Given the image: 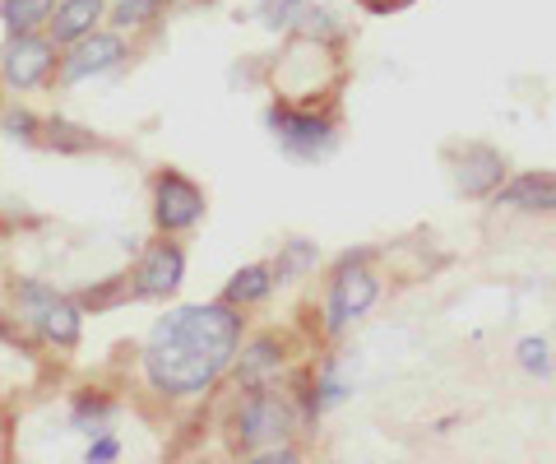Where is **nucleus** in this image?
<instances>
[{"label": "nucleus", "instance_id": "nucleus-1", "mask_svg": "<svg viewBox=\"0 0 556 464\" xmlns=\"http://www.w3.org/2000/svg\"><path fill=\"white\" fill-rule=\"evenodd\" d=\"M241 330H247L241 306L223 302V298L172 306L167 316L153 321L144 353H139L149 386L167 394V400L208 394L232 372V358L241 349Z\"/></svg>", "mask_w": 556, "mask_h": 464}, {"label": "nucleus", "instance_id": "nucleus-2", "mask_svg": "<svg viewBox=\"0 0 556 464\" xmlns=\"http://www.w3.org/2000/svg\"><path fill=\"white\" fill-rule=\"evenodd\" d=\"M10 302H14V321H24L33 339L47 343V349H79V335H84V306L79 298L61 293L42 279H14L10 284Z\"/></svg>", "mask_w": 556, "mask_h": 464}, {"label": "nucleus", "instance_id": "nucleus-3", "mask_svg": "<svg viewBox=\"0 0 556 464\" xmlns=\"http://www.w3.org/2000/svg\"><path fill=\"white\" fill-rule=\"evenodd\" d=\"M265 126L274 135V145L298 163H320L339 149V116L316 108V102L274 98L265 108Z\"/></svg>", "mask_w": 556, "mask_h": 464}, {"label": "nucleus", "instance_id": "nucleus-4", "mask_svg": "<svg viewBox=\"0 0 556 464\" xmlns=\"http://www.w3.org/2000/svg\"><path fill=\"white\" fill-rule=\"evenodd\" d=\"M292 432H298V409L288 394L265 386H247V400L228 418V446L237 455H260L265 446L292 441Z\"/></svg>", "mask_w": 556, "mask_h": 464}, {"label": "nucleus", "instance_id": "nucleus-5", "mask_svg": "<svg viewBox=\"0 0 556 464\" xmlns=\"http://www.w3.org/2000/svg\"><path fill=\"white\" fill-rule=\"evenodd\" d=\"M380 274L371 269V251H343L325 288V335L339 339L376 306Z\"/></svg>", "mask_w": 556, "mask_h": 464}, {"label": "nucleus", "instance_id": "nucleus-6", "mask_svg": "<svg viewBox=\"0 0 556 464\" xmlns=\"http://www.w3.org/2000/svg\"><path fill=\"white\" fill-rule=\"evenodd\" d=\"M61 71V47L47 38V28L38 33H5L0 47V84L14 93H33L51 84Z\"/></svg>", "mask_w": 556, "mask_h": 464}, {"label": "nucleus", "instance_id": "nucleus-7", "mask_svg": "<svg viewBox=\"0 0 556 464\" xmlns=\"http://www.w3.org/2000/svg\"><path fill=\"white\" fill-rule=\"evenodd\" d=\"M130 61V38L116 28H93L89 38L61 47V89H75V84H89V79H102L121 71V65Z\"/></svg>", "mask_w": 556, "mask_h": 464}, {"label": "nucleus", "instance_id": "nucleus-8", "mask_svg": "<svg viewBox=\"0 0 556 464\" xmlns=\"http://www.w3.org/2000/svg\"><path fill=\"white\" fill-rule=\"evenodd\" d=\"M204 214H208V200L200 191V181H190L177 167L153 172V223H159V233L181 237L190 228H200Z\"/></svg>", "mask_w": 556, "mask_h": 464}, {"label": "nucleus", "instance_id": "nucleus-9", "mask_svg": "<svg viewBox=\"0 0 556 464\" xmlns=\"http://www.w3.org/2000/svg\"><path fill=\"white\" fill-rule=\"evenodd\" d=\"M445 163H450V181L455 191L468 196V200H492L496 186L506 181V153L496 145H482V140H464V145H450L445 149Z\"/></svg>", "mask_w": 556, "mask_h": 464}, {"label": "nucleus", "instance_id": "nucleus-10", "mask_svg": "<svg viewBox=\"0 0 556 464\" xmlns=\"http://www.w3.org/2000/svg\"><path fill=\"white\" fill-rule=\"evenodd\" d=\"M181 284H186V251L163 233V242H149L130 269L135 302H167L181 293Z\"/></svg>", "mask_w": 556, "mask_h": 464}, {"label": "nucleus", "instance_id": "nucleus-11", "mask_svg": "<svg viewBox=\"0 0 556 464\" xmlns=\"http://www.w3.org/2000/svg\"><path fill=\"white\" fill-rule=\"evenodd\" d=\"M283 367H288V343H283V335H278V330L255 335L251 343H241L237 358H232V376H237L241 390H247V386H269Z\"/></svg>", "mask_w": 556, "mask_h": 464}, {"label": "nucleus", "instance_id": "nucleus-12", "mask_svg": "<svg viewBox=\"0 0 556 464\" xmlns=\"http://www.w3.org/2000/svg\"><path fill=\"white\" fill-rule=\"evenodd\" d=\"M492 204L515 214H556V172H519L496 186Z\"/></svg>", "mask_w": 556, "mask_h": 464}, {"label": "nucleus", "instance_id": "nucleus-13", "mask_svg": "<svg viewBox=\"0 0 556 464\" xmlns=\"http://www.w3.org/2000/svg\"><path fill=\"white\" fill-rule=\"evenodd\" d=\"M108 5L112 0H56V10H51V20H47V38L56 47L89 38L93 28L108 24Z\"/></svg>", "mask_w": 556, "mask_h": 464}, {"label": "nucleus", "instance_id": "nucleus-14", "mask_svg": "<svg viewBox=\"0 0 556 464\" xmlns=\"http://www.w3.org/2000/svg\"><path fill=\"white\" fill-rule=\"evenodd\" d=\"M274 288H278L274 265H269V261H255V265H241L232 279H228V288H223V302H232V306H241V312H247V306L269 302Z\"/></svg>", "mask_w": 556, "mask_h": 464}, {"label": "nucleus", "instance_id": "nucleus-15", "mask_svg": "<svg viewBox=\"0 0 556 464\" xmlns=\"http://www.w3.org/2000/svg\"><path fill=\"white\" fill-rule=\"evenodd\" d=\"M167 5L172 0H112L108 5V28L116 33H149V28H159L167 20Z\"/></svg>", "mask_w": 556, "mask_h": 464}, {"label": "nucleus", "instance_id": "nucleus-16", "mask_svg": "<svg viewBox=\"0 0 556 464\" xmlns=\"http://www.w3.org/2000/svg\"><path fill=\"white\" fill-rule=\"evenodd\" d=\"M269 265H274L278 288H283V284H298V279H311V274H316V265H320V247L311 242V237H288Z\"/></svg>", "mask_w": 556, "mask_h": 464}, {"label": "nucleus", "instance_id": "nucleus-17", "mask_svg": "<svg viewBox=\"0 0 556 464\" xmlns=\"http://www.w3.org/2000/svg\"><path fill=\"white\" fill-rule=\"evenodd\" d=\"M42 149H51V153H93V149H102V140L89 126H75V122H65V116H47L42 122Z\"/></svg>", "mask_w": 556, "mask_h": 464}, {"label": "nucleus", "instance_id": "nucleus-18", "mask_svg": "<svg viewBox=\"0 0 556 464\" xmlns=\"http://www.w3.org/2000/svg\"><path fill=\"white\" fill-rule=\"evenodd\" d=\"M116 414V400H108L102 390H79L75 400H70V427L75 432H108V423Z\"/></svg>", "mask_w": 556, "mask_h": 464}, {"label": "nucleus", "instance_id": "nucleus-19", "mask_svg": "<svg viewBox=\"0 0 556 464\" xmlns=\"http://www.w3.org/2000/svg\"><path fill=\"white\" fill-rule=\"evenodd\" d=\"M51 10H56V0H0V24L5 33H38L47 28Z\"/></svg>", "mask_w": 556, "mask_h": 464}, {"label": "nucleus", "instance_id": "nucleus-20", "mask_svg": "<svg viewBox=\"0 0 556 464\" xmlns=\"http://www.w3.org/2000/svg\"><path fill=\"white\" fill-rule=\"evenodd\" d=\"M515 363L525 367L529 376H543V381H547V376H552V367H556V358H552V343H547L543 335H525V339L515 343Z\"/></svg>", "mask_w": 556, "mask_h": 464}, {"label": "nucleus", "instance_id": "nucleus-21", "mask_svg": "<svg viewBox=\"0 0 556 464\" xmlns=\"http://www.w3.org/2000/svg\"><path fill=\"white\" fill-rule=\"evenodd\" d=\"M302 5H306V0H255V20L265 24L269 33H292Z\"/></svg>", "mask_w": 556, "mask_h": 464}, {"label": "nucleus", "instance_id": "nucleus-22", "mask_svg": "<svg viewBox=\"0 0 556 464\" xmlns=\"http://www.w3.org/2000/svg\"><path fill=\"white\" fill-rule=\"evenodd\" d=\"M0 130L20 145H42V116H33L28 108H10L5 116H0Z\"/></svg>", "mask_w": 556, "mask_h": 464}, {"label": "nucleus", "instance_id": "nucleus-23", "mask_svg": "<svg viewBox=\"0 0 556 464\" xmlns=\"http://www.w3.org/2000/svg\"><path fill=\"white\" fill-rule=\"evenodd\" d=\"M116 455H121V441L112 432H93L89 451H84V460H89V464H112Z\"/></svg>", "mask_w": 556, "mask_h": 464}, {"label": "nucleus", "instance_id": "nucleus-24", "mask_svg": "<svg viewBox=\"0 0 556 464\" xmlns=\"http://www.w3.org/2000/svg\"><path fill=\"white\" fill-rule=\"evenodd\" d=\"M362 10H371V14H390V10H408L413 0H357Z\"/></svg>", "mask_w": 556, "mask_h": 464}, {"label": "nucleus", "instance_id": "nucleus-25", "mask_svg": "<svg viewBox=\"0 0 556 464\" xmlns=\"http://www.w3.org/2000/svg\"><path fill=\"white\" fill-rule=\"evenodd\" d=\"M5 427H10V418H5V409H0V437H5Z\"/></svg>", "mask_w": 556, "mask_h": 464}, {"label": "nucleus", "instance_id": "nucleus-26", "mask_svg": "<svg viewBox=\"0 0 556 464\" xmlns=\"http://www.w3.org/2000/svg\"><path fill=\"white\" fill-rule=\"evenodd\" d=\"M204 5H208V0H204Z\"/></svg>", "mask_w": 556, "mask_h": 464}]
</instances>
